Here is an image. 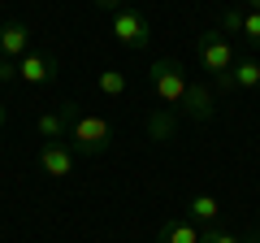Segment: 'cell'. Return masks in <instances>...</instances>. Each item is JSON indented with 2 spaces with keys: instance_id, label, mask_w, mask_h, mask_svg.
<instances>
[{
  "instance_id": "cell-1",
  "label": "cell",
  "mask_w": 260,
  "mask_h": 243,
  "mask_svg": "<svg viewBox=\"0 0 260 243\" xmlns=\"http://www.w3.org/2000/svg\"><path fill=\"white\" fill-rule=\"evenodd\" d=\"M195 52H200V70H204L208 78L217 83V92H234V44L230 35H221V31H200V39H195Z\"/></svg>"
},
{
  "instance_id": "cell-2",
  "label": "cell",
  "mask_w": 260,
  "mask_h": 243,
  "mask_svg": "<svg viewBox=\"0 0 260 243\" xmlns=\"http://www.w3.org/2000/svg\"><path fill=\"white\" fill-rule=\"evenodd\" d=\"M148 83H152V92H156V100L165 104V109H182V100H186V92H191V78H186V70L178 66L174 56H160V61H152L148 66Z\"/></svg>"
},
{
  "instance_id": "cell-3",
  "label": "cell",
  "mask_w": 260,
  "mask_h": 243,
  "mask_svg": "<svg viewBox=\"0 0 260 243\" xmlns=\"http://www.w3.org/2000/svg\"><path fill=\"white\" fill-rule=\"evenodd\" d=\"M113 143V126L104 117H91V113H78L74 126H70V148L83 152V157H100V152H109Z\"/></svg>"
},
{
  "instance_id": "cell-4",
  "label": "cell",
  "mask_w": 260,
  "mask_h": 243,
  "mask_svg": "<svg viewBox=\"0 0 260 243\" xmlns=\"http://www.w3.org/2000/svg\"><path fill=\"white\" fill-rule=\"evenodd\" d=\"M113 39L121 48H148L152 44V22L139 9H117L113 13Z\"/></svg>"
},
{
  "instance_id": "cell-5",
  "label": "cell",
  "mask_w": 260,
  "mask_h": 243,
  "mask_svg": "<svg viewBox=\"0 0 260 243\" xmlns=\"http://www.w3.org/2000/svg\"><path fill=\"white\" fill-rule=\"evenodd\" d=\"M18 78L26 87H44V83H56L61 78V61L52 52H26L18 61Z\"/></svg>"
},
{
  "instance_id": "cell-6",
  "label": "cell",
  "mask_w": 260,
  "mask_h": 243,
  "mask_svg": "<svg viewBox=\"0 0 260 243\" xmlns=\"http://www.w3.org/2000/svg\"><path fill=\"white\" fill-rule=\"evenodd\" d=\"M74 117H78L74 104H61V109H44V113L35 117V135H39L44 143H65V139H70V126H74Z\"/></svg>"
},
{
  "instance_id": "cell-7",
  "label": "cell",
  "mask_w": 260,
  "mask_h": 243,
  "mask_svg": "<svg viewBox=\"0 0 260 243\" xmlns=\"http://www.w3.org/2000/svg\"><path fill=\"white\" fill-rule=\"evenodd\" d=\"M217 31L221 35H243L251 48H260V13L256 9H225Z\"/></svg>"
},
{
  "instance_id": "cell-8",
  "label": "cell",
  "mask_w": 260,
  "mask_h": 243,
  "mask_svg": "<svg viewBox=\"0 0 260 243\" xmlns=\"http://www.w3.org/2000/svg\"><path fill=\"white\" fill-rule=\"evenodd\" d=\"M39 169L48 178H70L74 174V148L70 143H39Z\"/></svg>"
},
{
  "instance_id": "cell-9",
  "label": "cell",
  "mask_w": 260,
  "mask_h": 243,
  "mask_svg": "<svg viewBox=\"0 0 260 243\" xmlns=\"http://www.w3.org/2000/svg\"><path fill=\"white\" fill-rule=\"evenodd\" d=\"M30 52V31L22 22H5L0 26V56H9V61H22Z\"/></svg>"
},
{
  "instance_id": "cell-10",
  "label": "cell",
  "mask_w": 260,
  "mask_h": 243,
  "mask_svg": "<svg viewBox=\"0 0 260 243\" xmlns=\"http://www.w3.org/2000/svg\"><path fill=\"white\" fill-rule=\"evenodd\" d=\"M213 87H204V83H191V92H186V100H182V117H191V122H208L213 117Z\"/></svg>"
},
{
  "instance_id": "cell-11",
  "label": "cell",
  "mask_w": 260,
  "mask_h": 243,
  "mask_svg": "<svg viewBox=\"0 0 260 243\" xmlns=\"http://www.w3.org/2000/svg\"><path fill=\"white\" fill-rule=\"evenodd\" d=\"M204 239V226L200 222H165L160 226V234H156V243H200Z\"/></svg>"
},
{
  "instance_id": "cell-12",
  "label": "cell",
  "mask_w": 260,
  "mask_h": 243,
  "mask_svg": "<svg viewBox=\"0 0 260 243\" xmlns=\"http://www.w3.org/2000/svg\"><path fill=\"white\" fill-rule=\"evenodd\" d=\"M186 213H191V222H200V226H213L217 217H221V200H217V196H191Z\"/></svg>"
},
{
  "instance_id": "cell-13",
  "label": "cell",
  "mask_w": 260,
  "mask_h": 243,
  "mask_svg": "<svg viewBox=\"0 0 260 243\" xmlns=\"http://www.w3.org/2000/svg\"><path fill=\"white\" fill-rule=\"evenodd\" d=\"M234 87H239V92H256V87H260V61H256V56L234 61Z\"/></svg>"
},
{
  "instance_id": "cell-14",
  "label": "cell",
  "mask_w": 260,
  "mask_h": 243,
  "mask_svg": "<svg viewBox=\"0 0 260 243\" xmlns=\"http://www.w3.org/2000/svg\"><path fill=\"white\" fill-rule=\"evenodd\" d=\"M126 74H121V70H100V74H95V92L100 96H109V100H121V96H126Z\"/></svg>"
},
{
  "instance_id": "cell-15",
  "label": "cell",
  "mask_w": 260,
  "mask_h": 243,
  "mask_svg": "<svg viewBox=\"0 0 260 243\" xmlns=\"http://www.w3.org/2000/svg\"><path fill=\"white\" fill-rule=\"evenodd\" d=\"M148 135L156 143L174 139V109H169V113H152V117H148Z\"/></svg>"
},
{
  "instance_id": "cell-16",
  "label": "cell",
  "mask_w": 260,
  "mask_h": 243,
  "mask_svg": "<svg viewBox=\"0 0 260 243\" xmlns=\"http://www.w3.org/2000/svg\"><path fill=\"white\" fill-rule=\"evenodd\" d=\"M200 243H247L243 234H234V230H217V226H204V239Z\"/></svg>"
},
{
  "instance_id": "cell-17",
  "label": "cell",
  "mask_w": 260,
  "mask_h": 243,
  "mask_svg": "<svg viewBox=\"0 0 260 243\" xmlns=\"http://www.w3.org/2000/svg\"><path fill=\"white\" fill-rule=\"evenodd\" d=\"M13 78H18V61L0 56V83H13Z\"/></svg>"
},
{
  "instance_id": "cell-18",
  "label": "cell",
  "mask_w": 260,
  "mask_h": 243,
  "mask_svg": "<svg viewBox=\"0 0 260 243\" xmlns=\"http://www.w3.org/2000/svg\"><path fill=\"white\" fill-rule=\"evenodd\" d=\"M95 9H109V13H117V9H121V0H95Z\"/></svg>"
},
{
  "instance_id": "cell-19",
  "label": "cell",
  "mask_w": 260,
  "mask_h": 243,
  "mask_svg": "<svg viewBox=\"0 0 260 243\" xmlns=\"http://www.w3.org/2000/svg\"><path fill=\"white\" fill-rule=\"evenodd\" d=\"M247 9H256V13H260V0H247Z\"/></svg>"
},
{
  "instance_id": "cell-20",
  "label": "cell",
  "mask_w": 260,
  "mask_h": 243,
  "mask_svg": "<svg viewBox=\"0 0 260 243\" xmlns=\"http://www.w3.org/2000/svg\"><path fill=\"white\" fill-rule=\"evenodd\" d=\"M5 117H9V113H5V104H0V126H5Z\"/></svg>"
}]
</instances>
